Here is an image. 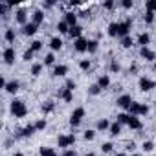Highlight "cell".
Wrapping results in <instances>:
<instances>
[{"label":"cell","mask_w":156,"mask_h":156,"mask_svg":"<svg viewBox=\"0 0 156 156\" xmlns=\"http://www.w3.org/2000/svg\"><path fill=\"white\" fill-rule=\"evenodd\" d=\"M132 98L129 96V94H121V96H118V99H116V105L119 107V108H123V110H129L130 108V105H132Z\"/></svg>","instance_id":"52a82bcc"},{"label":"cell","mask_w":156,"mask_h":156,"mask_svg":"<svg viewBox=\"0 0 156 156\" xmlns=\"http://www.w3.org/2000/svg\"><path fill=\"white\" fill-rule=\"evenodd\" d=\"M138 87H140L141 92H151L152 88H156V81L151 79V77H147V75H143V77H140Z\"/></svg>","instance_id":"277c9868"},{"label":"cell","mask_w":156,"mask_h":156,"mask_svg":"<svg viewBox=\"0 0 156 156\" xmlns=\"http://www.w3.org/2000/svg\"><path fill=\"white\" fill-rule=\"evenodd\" d=\"M75 141H77V138H75L73 132L61 134V136L57 138V147H61L62 151H66V149H72V145H75Z\"/></svg>","instance_id":"7a4b0ae2"},{"label":"cell","mask_w":156,"mask_h":156,"mask_svg":"<svg viewBox=\"0 0 156 156\" xmlns=\"http://www.w3.org/2000/svg\"><path fill=\"white\" fill-rule=\"evenodd\" d=\"M62 39L61 37H51L50 39V48H51V51H59L61 48H62Z\"/></svg>","instance_id":"603a6c76"},{"label":"cell","mask_w":156,"mask_h":156,"mask_svg":"<svg viewBox=\"0 0 156 156\" xmlns=\"http://www.w3.org/2000/svg\"><path fill=\"white\" fill-rule=\"evenodd\" d=\"M130 116H138L140 118V114H141V103H138V101H132V105H130V108L127 110Z\"/></svg>","instance_id":"484cf974"},{"label":"cell","mask_w":156,"mask_h":156,"mask_svg":"<svg viewBox=\"0 0 156 156\" xmlns=\"http://www.w3.org/2000/svg\"><path fill=\"white\" fill-rule=\"evenodd\" d=\"M85 114H87V110L83 108V107H77V108H73V112L70 114V127L72 129H77L81 123H83V118H85Z\"/></svg>","instance_id":"3957f363"},{"label":"cell","mask_w":156,"mask_h":156,"mask_svg":"<svg viewBox=\"0 0 156 156\" xmlns=\"http://www.w3.org/2000/svg\"><path fill=\"white\" fill-rule=\"evenodd\" d=\"M68 35H70V39H79V37H83V26H73V28H70V31H68Z\"/></svg>","instance_id":"44dd1931"},{"label":"cell","mask_w":156,"mask_h":156,"mask_svg":"<svg viewBox=\"0 0 156 156\" xmlns=\"http://www.w3.org/2000/svg\"><path fill=\"white\" fill-rule=\"evenodd\" d=\"M35 132H37V129H35V123H28L26 127H22V129L19 130V136H20V138H31Z\"/></svg>","instance_id":"8fae6325"},{"label":"cell","mask_w":156,"mask_h":156,"mask_svg":"<svg viewBox=\"0 0 156 156\" xmlns=\"http://www.w3.org/2000/svg\"><path fill=\"white\" fill-rule=\"evenodd\" d=\"M73 50H75L77 53H85V51H88V39H85V37L75 39V41H73Z\"/></svg>","instance_id":"ba28073f"},{"label":"cell","mask_w":156,"mask_h":156,"mask_svg":"<svg viewBox=\"0 0 156 156\" xmlns=\"http://www.w3.org/2000/svg\"><path fill=\"white\" fill-rule=\"evenodd\" d=\"M4 90L8 92V94H11V96H15L19 90H20V83L17 81V79H11V81H8L6 83V87H4Z\"/></svg>","instance_id":"7c38bea8"},{"label":"cell","mask_w":156,"mask_h":156,"mask_svg":"<svg viewBox=\"0 0 156 156\" xmlns=\"http://www.w3.org/2000/svg\"><path fill=\"white\" fill-rule=\"evenodd\" d=\"M121 8L123 9H132V6H134V2H132V0H121Z\"/></svg>","instance_id":"7dc6e473"},{"label":"cell","mask_w":156,"mask_h":156,"mask_svg":"<svg viewBox=\"0 0 156 156\" xmlns=\"http://www.w3.org/2000/svg\"><path fill=\"white\" fill-rule=\"evenodd\" d=\"M154 15H156V13H152V11H145L143 22H145V24H152V22H154Z\"/></svg>","instance_id":"b9f144b4"},{"label":"cell","mask_w":156,"mask_h":156,"mask_svg":"<svg viewBox=\"0 0 156 156\" xmlns=\"http://www.w3.org/2000/svg\"><path fill=\"white\" fill-rule=\"evenodd\" d=\"M152 70H154V72H156V62H154V64H152Z\"/></svg>","instance_id":"91938a15"},{"label":"cell","mask_w":156,"mask_h":156,"mask_svg":"<svg viewBox=\"0 0 156 156\" xmlns=\"http://www.w3.org/2000/svg\"><path fill=\"white\" fill-rule=\"evenodd\" d=\"M9 112H11V116H15L17 119H20V118L28 116V107H26V103L22 99H13L9 103Z\"/></svg>","instance_id":"6da1fadb"},{"label":"cell","mask_w":156,"mask_h":156,"mask_svg":"<svg viewBox=\"0 0 156 156\" xmlns=\"http://www.w3.org/2000/svg\"><path fill=\"white\" fill-rule=\"evenodd\" d=\"M114 8H116L114 0H107V2H103V9H114Z\"/></svg>","instance_id":"681fc988"},{"label":"cell","mask_w":156,"mask_h":156,"mask_svg":"<svg viewBox=\"0 0 156 156\" xmlns=\"http://www.w3.org/2000/svg\"><path fill=\"white\" fill-rule=\"evenodd\" d=\"M57 31H59V35H68V31H70V26H68V22H66L64 19L57 22Z\"/></svg>","instance_id":"d4e9b609"},{"label":"cell","mask_w":156,"mask_h":156,"mask_svg":"<svg viewBox=\"0 0 156 156\" xmlns=\"http://www.w3.org/2000/svg\"><path fill=\"white\" fill-rule=\"evenodd\" d=\"M37 24H33V22H28L26 26H22L20 28V31H22V35H26V37H33L35 33H37Z\"/></svg>","instance_id":"4fadbf2b"},{"label":"cell","mask_w":156,"mask_h":156,"mask_svg":"<svg viewBox=\"0 0 156 156\" xmlns=\"http://www.w3.org/2000/svg\"><path fill=\"white\" fill-rule=\"evenodd\" d=\"M130 28H132V20H130V19H127V20H123V22H118V39L129 37Z\"/></svg>","instance_id":"5b68a950"},{"label":"cell","mask_w":156,"mask_h":156,"mask_svg":"<svg viewBox=\"0 0 156 156\" xmlns=\"http://www.w3.org/2000/svg\"><path fill=\"white\" fill-rule=\"evenodd\" d=\"M4 41L9 42V44L15 42V30H13V28H6V31H4Z\"/></svg>","instance_id":"f1b7e54d"},{"label":"cell","mask_w":156,"mask_h":156,"mask_svg":"<svg viewBox=\"0 0 156 156\" xmlns=\"http://www.w3.org/2000/svg\"><path fill=\"white\" fill-rule=\"evenodd\" d=\"M64 87H66L68 90H72V92H73V90L77 88V83H75L73 79H66V83H64Z\"/></svg>","instance_id":"bcb514c9"},{"label":"cell","mask_w":156,"mask_h":156,"mask_svg":"<svg viewBox=\"0 0 156 156\" xmlns=\"http://www.w3.org/2000/svg\"><path fill=\"white\" fill-rule=\"evenodd\" d=\"M110 70H112V72H119V70H121V66H119V62H118L116 59L110 61Z\"/></svg>","instance_id":"c3c4849f"},{"label":"cell","mask_w":156,"mask_h":156,"mask_svg":"<svg viewBox=\"0 0 156 156\" xmlns=\"http://www.w3.org/2000/svg\"><path fill=\"white\" fill-rule=\"evenodd\" d=\"M107 33L108 37H118V22H110L107 28Z\"/></svg>","instance_id":"e575fe53"},{"label":"cell","mask_w":156,"mask_h":156,"mask_svg":"<svg viewBox=\"0 0 156 156\" xmlns=\"http://www.w3.org/2000/svg\"><path fill=\"white\" fill-rule=\"evenodd\" d=\"M33 55H35V51L31 50V48H28L24 53H22V61H26V62H30L31 59H33Z\"/></svg>","instance_id":"7bdbcfd3"},{"label":"cell","mask_w":156,"mask_h":156,"mask_svg":"<svg viewBox=\"0 0 156 156\" xmlns=\"http://www.w3.org/2000/svg\"><path fill=\"white\" fill-rule=\"evenodd\" d=\"M2 57H4V62H6L8 66L15 64V48H13V46H8V48H4V53H2Z\"/></svg>","instance_id":"30bf717a"},{"label":"cell","mask_w":156,"mask_h":156,"mask_svg":"<svg viewBox=\"0 0 156 156\" xmlns=\"http://www.w3.org/2000/svg\"><path fill=\"white\" fill-rule=\"evenodd\" d=\"M96 132H98V130H92V129L85 130V132H83V140H85V141H94V140H96Z\"/></svg>","instance_id":"d590c367"},{"label":"cell","mask_w":156,"mask_h":156,"mask_svg":"<svg viewBox=\"0 0 156 156\" xmlns=\"http://www.w3.org/2000/svg\"><path fill=\"white\" fill-rule=\"evenodd\" d=\"M39 156H59V154H57V151H55L53 147H44V145H42V147L39 149Z\"/></svg>","instance_id":"83f0119b"},{"label":"cell","mask_w":156,"mask_h":156,"mask_svg":"<svg viewBox=\"0 0 156 156\" xmlns=\"http://www.w3.org/2000/svg\"><path fill=\"white\" fill-rule=\"evenodd\" d=\"M61 156H77V152H75V149H66L61 152Z\"/></svg>","instance_id":"f907efd6"},{"label":"cell","mask_w":156,"mask_h":156,"mask_svg":"<svg viewBox=\"0 0 156 156\" xmlns=\"http://www.w3.org/2000/svg\"><path fill=\"white\" fill-rule=\"evenodd\" d=\"M57 96H59V98H61L64 103H70V101L73 99V92H72V90H68L66 87H62V88L57 92Z\"/></svg>","instance_id":"2e32d148"},{"label":"cell","mask_w":156,"mask_h":156,"mask_svg":"<svg viewBox=\"0 0 156 156\" xmlns=\"http://www.w3.org/2000/svg\"><path fill=\"white\" fill-rule=\"evenodd\" d=\"M42 68H44V64H42V62H35V64H31L30 73H31L33 77H39V75L42 73Z\"/></svg>","instance_id":"f546056e"},{"label":"cell","mask_w":156,"mask_h":156,"mask_svg":"<svg viewBox=\"0 0 156 156\" xmlns=\"http://www.w3.org/2000/svg\"><path fill=\"white\" fill-rule=\"evenodd\" d=\"M116 156H129L127 152H116Z\"/></svg>","instance_id":"11a10c76"},{"label":"cell","mask_w":156,"mask_h":156,"mask_svg":"<svg viewBox=\"0 0 156 156\" xmlns=\"http://www.w3.org/2000/svg\"><path fill=\"white\" fill-rule=\"evenodd\" d=\"M99 50V41L98 39H90L88 41V53H96Z\"/></svg>","instance_id":"d6a6232c"},{"label":"cell","mask_w":156,"mask_h":156,"mask_svg":"<svg viewBox=\"0 0 156 156\" xmlns=\"http://www.w3.org/2000/svg\"><path fill=\"white\" fill-rule=\"evenodd\" d=\"M149 110H151V107H149V105H145V103H141V114H140V116H147V114H149Z\"/></svg>","instance_id":"816d5d0a"},{"label":"cell","mask_w":156,"mask_h":156,"mask_svg":"<svg viewBox=\"0 0 156 156\" xmlns=\"http://www.w3.org/2000/svg\"><path fill=\"white\" fill-rule=\"evenodd\" d=\"M121 129H123V125H119L118 121H114V123L110 125V129H108V134H110L112 138H116V136L121 134Z\"/></svg>","instance_id":"4316f807"},{"label":"cell","mask_w":156,"mask_h":156,"mask_svg":"<svg viewBox=\"0 0 156 156\" xmlns=\"http://www.w3.org/2000/svg\"><path fill=\"white\" fill-rule=\"evenodd\" d=\"M141 151H143V152H152V151H154V141L145 140V141L141 143Z\"/></svg>","instance_id":"8d00e7d4"},{"label":"cell","mask_w":156,"mask_h":156,"mask_svg":"<svg viewBox=\"0 0 156 156\" xmlns=\"http://www.w3.org/2000/svg\"><path fill=\"white\" fill-rule=\"evenodd\" d=\"M110 121L107 119V118H101V119H98V123H96V130L98 132H107L108 129H110Z\"/></svg>","instance_id":"ac0fdd59"},{"label":"cell","mask_w":156,"mask_h":156,"mask_svg":"<svg viewBox=\"0 0 156 156\" xmlns=\"http://www.w3.org/2000/svg\"><path fill=\"white\" fill-rule=\"evenodd\" d=\"M112 151H114V143H112V141H105V143L101 145V152L108 154V152H112Z\"/></svg>","instance_id":"60d3db41"},{"label":"cell","mask_w":156,"mask_h":156,"mask_svg":"<svg viewBox=\"0 0 156 156\" xmlns=\"http://www.w3.org/2000/svg\"><path fill=\"white\" fill-rule=\"evenodd\" d=\"M136 42L140 44V48H147V46L151 44V35H149L147 31H143V33H140V35H138Z\"/></svg>","instance_id":"e0dca14e"},{"label":"cell","mask_w":156,"mask_h":156,"mask_svg":"<svg viewBox=\"0 0 156 156\" xmlns=\"http://www.w3.org/2000/svg\"><path fill=\"white\" fill-rule=\"evenodd\" d=\"M79 68H81L83 72H88V70L92 68V61H90V59H81V61H79Z\"/></svg>","instance_id":"74e56055"},{"label":"cell","mask_w":156,"mask_h":156,"mask_svg":"<svg viewBox=\"0 0 156 156\" xmlns=\"http://www.w3.org/2000/svg\"><path fill=\"white\" fill-rule=\"evenodd\" d=\"M46 127H48L46 118H41V119H37V121H35V129H37V132H39V130H44Z\"/></svg>","instance_id":"ab89813d"},{"label":"cell","mask_w":156,"mask_h":156,"mask_svg":"<svg viewBox=\"0 0 156 156\" xmlns=\"http://www.w3.org/2000/svg\"><path fill=\"white\" fill-rule=\"evenodd\" d=\"M125 149H127V152H134V151H136V143H134V141H132V143H127Z\"/></svg>","instance_id":"f5cc1de1"},{"label":"cell","mask_w":156,"mask_h":156,"mask_svg":"<svg viewBox=\"0 0 156 156\" xmlns=\"http://www.w3.org/2000/svg\"><path fill=\"white\" fill-rule=\"evenodd\" d=\"M129 129H132V130H141V127H143V123H141V119L138 118V116H130V121H129V125H127Z\"/></svg>","instance_id":"ffe728a7"},{"label":"cell","mask_w":156,"mask_h":156,"mask_svg":"<svg viewBox=\"0 0 156 156\" xmlns=\"http://www.w3.org/2000/svg\"><path fill=\"white\" fill-rule=\"evenodd\" d=\"M119 42H121V48H125V50L132 48V37H130V35H129V37H123V39H119Z\"/></svg>","instance_id":"f35d334b"},{"label":"cell","mask_w":156,"mask_h":156,"mask_svg":"<svg viewBox=\"0 0 156 156\" xmlns=\"http://www.w3.org/2000/svg\"><path fill=\"white\" fill-rule=\"evenodd\" d=\"M68 73V66L66 64H55L53 70H51V75L53 77H64Z\"/></svg>","instance_id":"9a60e30c"},{"label":"cell","mask_w":156,"mask_h":156,"mask_svg":"<svg viewBox=\"0 0 156 156\" xmlns=\"http://www.w3.org/2000/svg\"><path fill=\"white\" fill-rule=\"evenodd\" d=\"M119 125H129V121H130V114L129 112H121V114H118V119H116Z\"/></svg>","instance_id":"1f68e13d"},{"label":"cell","mask_w":156,"mask_h":156,"mask_svg":"<svg viewBox=\"0 0 156 156\" xmlns=\"http://www.w3.org/2000/svg\"><path fill=\"white\" fill-rule=\"evenodd\" d=\"M77 19H79V13H75V11H66V13H64V20L68 22L70 28L77 26Z\"/></svg>","instance_id":"5bb4252c"},{"label":"cell","mask_w":156,"mask_h":156,"mask_svg":"<svg viewBox=\"0 0 156 156\" xmlns=\"http://www.w3.org/2000/svg\"><path fill=\"white\" fill-rule=\"evenodd\" d=\"M53 6H55L53 0H48V2H44V9H50V8H53Z\"/></svg>","instance_id":"db71d44e"},{"label":"cell","mask_w":156,"mask_h":156,"mask_svg":"<svg viewBox=\"0 0 156 156\" xmlns=\"http://www.w3.org/2000/svg\"><path fill=\"white\" fill-rule=\"evenodd\" d=\"M85 156H96V152H87Z\"/></svg>","instance_id":"9f6ffc18"},{"label":"cell","mask_w":156,"mask_h":156,"mask_svg":"<svg viewBox=\"0 0 156 156\" xmlns=\"http://www.w3.org/2000/svg\"><path fill=\"white\" fill-rule=\"evenodd\" d=\"M41 110H42L44 116H46V114H51V112L55 110V103H53L51 99H48V101H44V103L41 105Z\"/></svg>","instance_id":"cb8c5ba5"},{"label":"cell","mask_w":156,"mask_h":156,"mask_svg":"<svg viewBox=\"0 0 156 156\" xmlns=\"http://www.w3.org/2000/svg\"><path fill=\"white\" fill-rule=\"evenodd\" d=\"M15 22L22 28V26H26L28 22H31L30 20V15H28V11L24 9V8H20V9H17L15 11Z\"/></svg>","instance_id":"8992f818"},{"label":"cell","mask_w":156,"mask_h":156,"mask_svg":"<svg viewBox=\"0 0 156 156\" xmlns=\"http://www.w3.org/2000/svg\"><path fill=\"white\" fill-rule=\"evenodd\" d=\"M140 57H141V59H145L147 62H152V64L156 62V51H154V50H151L149 46H147V48H140Z\"/></svg>","instance_id":"9c48e42d"},{"label":"cell","mask_w":156,"mask_h":156,"mask_svg":"<svg viewBox=\"0 0 156 156\" xmlns=\"http://www.w3.org/2000/svg\"><path fill=\"white\" fill-rule=\"evenodd\" d=\"M132 156H143V154H140V152H132Z\"/></svg>","instance_id":"6f0895ef"},{"label":"cell","mask_w":156,"mask_h":156,"mask_svg":"<svg viewBox=\"0 0 156 156\" xmlns=\"http://www.w3.org/2000/svg\"><path fill=\"white\" fill-rule=\"evenodd\" d=\"M98 85H99V88H101V90H107V88L110 87V77H108L107 73L99 75V77H98Z\"/></svg>","instance_id":"7402d4cb"},{"label":"cell","mask_w":156,"mask_h":156,"mask_svg":"<svg viewBox=\"0 0 156 156\" xmlns=\"http://www.w3.org/2000/svg\"><path fill=\"white\" fill-rule=\"evenodd\" d=\"M44 66H55V53L53 51H50V53H46L44 55V62H42Z\"/></svg>","instance_id":"4dcf8cb0"},{"label":"cell","mask_w":156,"mask_h":156,"mask_svg":"<svg viewBox=\"0 0 156 156\" xmlns=\"http://www.w3.org/2000/svg\"><path fill=\"white\" fill-rule=\"evenodd\" d=\"M31 22L37 24V26H41V24L44 22V11H42V9H35V11L31 13Z\"/></svg>","instance_id":"d6986e66"},{"label":"cell","mask_w":156,"mask_h":156,"mask_svg":"<svg viewBox=\"0 0 156 156\" xmlns=\"http://www.w3.org/2000/svg\"><path fill=\"white\" fill-rule=\"evenodd\" d=\"M15 156H24V152H15Z\"/></svg>","instance_id":"680465c9"},{"label":"cell","mask_w":156,"mask_h":156,"mask_svg":"<svg viewBox=\"0 0 156 156\" xmlns=\"http://www.w3.org/2000/svg\"><path fill=\"white\" fill-rule=\"evenodd\" d=\"M145 9L156 13V0H147V2H145Z\"/></svg>","instance_id":"f6af8a7d"},{"label":"cell","mask_w":156,"mask_h":156,"mask_svg":"<svg viewBox=\"0 0 156 156\" xmlns=\"http://www.w3.org/2000/svg\"><path fill=\"white\" fill-rule=\"evenodd\" d=\"M42 46H44V44H42V41H33V42L30 44V48H31L35 53H37V51H41V50H42Z\"/></svg>","instance_id":"ee69618b"},{"label":"cell","mask_w":156,"mask_h":156,"mask_svg":"<svg viewBox=\"0 0 156 156\" xmlns=\"http://www.w3.org/2000/svg\"><path fill=\"white\" fill-rule=\"evenodd\" d=\"M101 92H103V90L99 88V85H98V83H94V85H90V87H88V96H92V98L99 96Z\"/></svg>","instance_id":"836d02e7"}]
</instances>
